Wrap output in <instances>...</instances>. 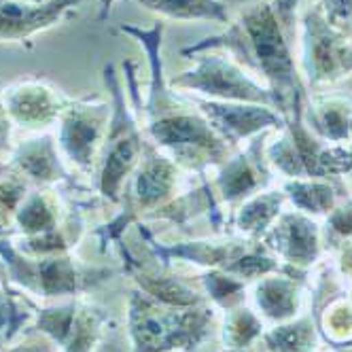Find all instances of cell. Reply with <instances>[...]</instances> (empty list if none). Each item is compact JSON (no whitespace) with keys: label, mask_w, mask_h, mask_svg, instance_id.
I'll return each instance as SVG.
<instances>
[{"label":"cell","mask_w":352,"mask_h":352,"mask_svg":"<svg viewBox=\"0 0 352 352\" xmlns=\"http://www.w3.org/2000/svg\"><path fill=\"white\" fill-rule=\"evenodd\" d=\"M255 304L267 320H291L299 310V285L295 276H263L255 287Z\"/></svg>","instance_id":"obj_21"},{"label":"cell","mask_w":352,"mask_h":352,"mask_svg":"<svg viewBox=\"0 0 352 352\" xmlns=\"http://www.w3.org/2000/svg\"><path fill=\"white\" fill-rule=\"evenodd\" d=\"M263 242L276 250L287 263L306 267L316 261L320 253V232L318 225L304 212H280L272 228L265 232Z\"/></svg>","instance_id":"obj_16"},{"label":"cell","mask_w":352,"mask_h":352,"mask_svg":"<svg viewBox=\"0 0 352 352\" xmlns=\"http://www.w3.org/2000/svg\"><path fill=\"white\" fill-rule=\"evenodd\" d=\"M30 185L32 183L26 176H21L11 166H7L0 172V230L13 225L19 206L23 204V199H26V195L32 189Z\"/></svg>","instance_id":"obj_27"},{"label":"cell","mask_w":352,"mask_h":352,"mask_svg":"<svg viewBox=\"0 0 352 352\" xmlns=\"http://www.w3.org/2000/svg\"><path fill=\"white\" fill-rule=\"evenodd\" d=\"M13 121L7 113L5 98H3V87H0V157L11 155L13 151Z\"/></svg>","instance_id":"obj_32"},{"label":"cell","mask_w":352,"mask_h":352,"mask_svg":"<svg viewBox=\"0 0 352 352\" xmlns=\"http://www.w3.org/2000/svg\"><path fill=\"white\" fill-rule=\"evenodd\" d=\"M70 219L62 197L54 187H36L23 199L15 214V230L19 238H32L43 236L60 230L62 225Z\"/></svg>","instance_id":"obj_19"},{"label":"cell","mask_w":352,"mask_h":352,"mask_svg":"<svg viewBox=\"0 0 352 352\" xmlns=\"http://www.w3.org/2000/svg\"><path fill=\"white\" fill-rule=\"evenodd\" d=\"M138 5L172 21H214L228 26L232 19L223 0H138Z\"/></svg>","instance_id":"obj_22"},{"label":"cell","mask_w":352,"mask_h":352,"mask_svg":"<svg viewBox=\"0 0 352 352\" xmlns=\"http://www.w3.org/2000/svg\"><path fill=\"white\" fill-rule=\"evenodd\" d=\"M217 312L204 301L199 306H168L132 291L128 299V333L132 352H189L202 344L214 324Z\"/></svg>","instance_id":"obj_3"},{"label":"cell","mask_w":352,"mask_h":352,"mask_svg":"<svg viewBox=\"0 0 352 352\" xmlns=\"http://www.w3.org/2000/svg\"><path fill=\"white\" fill-rule=\"evenodd\" d=\"M0 261L13 285L41 299H68L113 276V270L83 265L70 253L26 255L7 238H0Z\"/></svg>","instance_id":"obj_5"},{"label":"cell","mask_w":352,"mask_h":352,"mask_svg":"<svg viewBox=\"0 0 352 352\" xmlns=\"http://www.w3.org/2000/svg\"><path fill=\"white\" fill-rule=\"evenodd\" d=\"M299 74L308 89L331 85L352 72V36L327 19L322 7L299 9Z\"/></svg>","instance_id":"obj_7"},{"label":"cell","mask_w":352,"mask_h":352,"mask_svg":"<svg viewBox=\"0 0 352 352\" xmlns=\"http://www.w3.org/2000/svg\"><path fill=\"white\" fill-rule=\"evenodd\" d=\"M28 318V312H21L15 301L7 295V291L0 285V331L5 333L7 340H11L17 331L19 327L26 322Z\"/></svg>","instance_id":"obj_29"},{"label":"cell","mask_w":352,"mask_h":352,"mask_svg":"<svg viewBox=\"0 0 352 352\" xmlns=\"http://www.w3.org/2000/svg\"><path fill=\"white\" fill-rule=\"evenodd\" d=\"M183 170L146 138L144 153L121 193L123 212L102 230L104 242L117 240L130 223L148 219L157 208L174 199Z\"/></svg>","instance_id":"obj_8"},{"label":"cell","mask_w":352,"mask_h":352,"mask_svg":"<svg viewBox=\"0 0 352 352\" xmlns=\"http://www.w3.org/2000/svg\"><path fill=\"white\" fill-rule=\"evenodd\" d=\"M304 123L322 142H352V98L333 91H316L306 96L301 109Z\"/></svg>","instance_id":"obj_17"},{"label":"cell","mask_w":352,"mask_h":352,"mask_svg":"<svg viewBox=\"0 0 352 352\" xmlns=\"http://www.w3.org/2000/svg\"><path fill=\"white\" fill-rule=\"evenodd\" d=\"M83 0H52L28 7L15 0H0V43H30L36 34L52 30L68 15L77 13Z\"/></svg>","instance_id":"obj_14"},{"label":"cell","mask_w":352,"mask_h":352,"mask_svg":"<svg viewBox=\"0 0 352 352\" xmlns=\"http://www.w3.org/2000/svg\"><path fill=\"white\" fill-rule=\"evenodd\" d=\"M119 250H121L125 270L130 272L134 283L138 285V291H142L144 295L162 301V304L183 306V308L199 306V304H204V301H208V297L199 295L193 287H189L183 278H179V276L170 274L164 265L162 267L142 265L138 259H134L128 250L123 248V244H119Z\"/></svg>","instance_id":"obj_18"},{"label":"cell","mask_w":352,"mask_h":352,"mask_svg":"<svg viewBox=\"0 0 352 352\" xmlns=\"http://www.w3.org/2000/svg\"><path fill=\"white\" fill-rule=\"evenodd\" d=\"M121 34L132 36L146 54L148 91L142 109L140 125L144 136L164 155H168L183 172L204 176L210 168H219L236 151L225 142L191 100L170 87L162 58L164 23L140 28L134 23H121Z\"/></svg>","instance_id":"obj_2"},{"label":"cell","mask_w":352,"mask_h":352,"mask_svg":"<svg viewBox=\"0 0 352 352\" xmlns=\"http://www.w3.org/2000/svg\"><path fill=\"white\" fill-rule=\"evenodd\" d=\"M111 121V100H70L58 121L56 140L70 168L91 172L98 166Z\"/></svg>","instance_id":"obj_9"},{"label":"cell","mask_w":352,"mask_h":352,"mask_svg":"<svg viewBox=\"0 0 352 352\" xmlns=\"http://www.w3.org/2000/svg\"><path fill=\"white\" fill-rule=\"evenodd\" d=\"M115 3H119V0H100V15H98L100 21H104L111 15V9Z\"/></svg>","instance_id":"obj_34"},{"label":"cell","mask_w":352,"mask_h":352,"mask_svg":"<svg viewBox=\"0 0 352 352\" xmlns=\"http://www.w3.org/2000/svg\"><path fill=\"white\" fill-rule=\"evenodd\" d=\"M104 85L111 94V121L98 157L96 187L107 202L121 204V193L142 160L146 136L140 119L125 100L113 64L104 66Z\"/></svg>","instance_id":"obj_4"},{"label":"cell","mask_w":352,"mask_h":352,"mask_svg":"<svg viewBox=\"0 0 352 352\" xmlns=\"http://www.w3.org/2000/svg\"><path fill=\"white\" fill-rule=\"evenodd\" d=\"M270 140V132H263L248 140L246 148H238L236 153L217 168V176L212 181L217 199L223 204L236 206L242 204L246 197L255 195L270 187L272 172L270 162L265 157V144Z\"/></svg>","instance_id":"obj_13"},{"label":"cell","mask_w":352,"mask_h":352,"mask_svg":"<svg viewBox=\"0 0 352 352\" xmlns=\"http://www.w3.org/2000/svg\"><path fill=\"white\" fill-rule=\"evenodd\" d=\"M316 3L322 7L327 19H329L336 28L350 34V0H316Z\"/></svg>","instance_id":"obj_30"},{"label":"cell","mask_w":352,"mask_h":352,"mask_svg":"<svg viewBox=\"0 0 352 352\" xmlns=\"http://www.w3.org/2000/svg\"><path fill=\"white\" fill-rule=\"evenodd\" d=\"M261 336H263V322L253 310H248L244 306L228 310L223 324L225 348H230L232 352H244Z\"/></svg>","instance_id":"obj_25"},{"label":"cell","mask_w":352,"mask_h":352,"mask_svg":"<svg viewBox=\"0 0 352 352\" xmlns=\"http://www.w3.org/2000/svg\"><path fill=\"white\" fill-rule=\"evenodd\" d=\"M299 9L301 0H253L232 15L228 28L181 49L191 58L199 52H223L263 83L287 119L306 96L299 74Z\"/></svg>","instance_id":"obj_1"},{"label":"cell","mask_w":352,"mask_h":352,"mask_svg":"<svg viewBox=\"0 0 352 352\" xmlns=\"http://www.w3.org/2000/svg\"><path fill=\"white\" fill-rule=\"evenodd\" d=\"M283 191L293 206L308 217L329 214L338 206V189L329 179H291Z\"/></svg>","instance_id":"obj_23"},{"label":"cell","mask_w":352,"mask_h":352,"mask_svg":"<svg viewBox=\"0 0 352 352\" xmlns=\"http://www.w3.org/2000/svg\"><path fill=\"white\" fill-rule=\"evenodd\" d=\"M5 352H58V346L49 338L36 333V336H28L26 340L17 342L15 346L7 348Z\"/></svg>","instance_id":"obj_33"},{"label":"cell","mask_w":352,"mask_h":352,"mask_svg":"<svg viewBox=\"0 0 352 352\" xmlns=\"http://www.w3.org/2000/svg\"><path fill=\"white\" fill-rule=\"evenodd\" d=\"M327 225L331 228L333 234L338 236H352V199L346 202L344 206H336L329 212V219H327Z\"/></svg>","instance_id":"obj_31"},{"label":"cell","mask_w":352,"mask_h":352,"mask_svg":"<svg viewBox=\"0 0 352 352\" xmlns=\"http://www.w3.org/2000/svg\"><path fill=\"white\" fill-rule=\"evenodd\" d=\"M324 333L333 342H348L352 338V306H348L346 301H338L331 308H327Z\"/></svg>","instance_id":"obj_28"},{"label":"cell","mask_w":352,"mask_h":352,"mask_svg":"<svg viewBox=\"0 0 352 352\" xmlns=\"http://www.w3.org/2000/svg\"><path fill=\"white\" fill-rule=\"evenodd\" d=\"M350 34H352V0H350Z\"/></svg>","instance_id":"obj_36"},{"label":"cell","mask_w":352,"mask_h":352,"mask_svg":"<svg viewBox=\"0 0 352 352\" xmlns=\"http://www.w3.org/2000/svg\"><path fill=\"white\" fill-rule=\"evenodd\" d=\"M259 340L267 352H312L316 344V327L312 316L287 320L263 333Z\"/></svg>","instance_id":"obj_24"},{"label":"cell","mask_w":352,"mask_h":352,"mask_svg":"<svg viewBox=\"0 0 352 352\" xmlns=\"http://www.w3.org/2000/svg\"><path fill=\"white\" fill-rule=\"evenodd\" d=\"M285 199L287 193L278 189H263L246 197L236 208V230L248 240H259L261 236H265L274 221L280 217Z\"/></svg>","instance_id":"obj_20"},{"label":"cell","mask_w":352,"mask_h":352,"mask_svg":"<svg viewBox=\"0 0 352 352\" xmlns=\"http://www.w3.org/2000/svg\"><path fill=\"white\" fill-rule=\"evenodd\" d=\"M3 98L15 128L32 134L47 132L58 125L62 113L72 100L60 87L45 79L15 81L3 87Z\"/></svg>","instance_id":"obj_11"},{"label":"cell","mask_w":352,"mask_h":352,"mask_svg":"<svg viewBox=\"0 0 352 352\" xmlns=\"http://www.w3.org/2000/svg\"><path fill=\"white\" fill-rule=\"evenodd\" d=\"M185 96L204 113V117L210 121L219 136L234 151H238L242 142L253 140L263 132H280L287 125V119L272 107L246 102H217V100H206L189 94Z\"/></svg>","instance_id":"obj_12"},{"label":"cell","mask_w":352,"mask_h":352,"mask_svg":"<svg viewBox=\"0 0 352 352\" xmlns=\"http://www.w3.org/2000/svg\"><path fill=\"white\" fill-rule=\"evenodd\" d=\"M15 3L28 5V7H41V5H47V3H52V0H15Z\"/></svg>","instance_id":"obj_35"},{"label":"cell","mask_w":352,"mask_h":352,"mask_svg":"<svg viewBox=\"0 0 352 352\" xmlns=\"http://www.w3.org/2000/svg\"><path fill=\"white\" fill-rule=\"evenodd\" d=\"M9 166L38 187H54L70 179V166L62 155L56 136L49 132L13 144Z\"/></svg>","instance_id":"obj_15"},{"label":"cell","mask_w":352,"mask_h":352,"mask_svg":"<svg viewBox=\"0 0 352 352\" xmlns=\"http://www.w3.org/2000/svg\"><path fill=\"white\" fill-rule=\"evenodd\" d=\"M107 314L79 299L34 308V331L62 352H94L102 340Z\"/></svg>","instance_id":"obj_10"},{"label":"cell","mask_w":352,"mask_h":352,"mask_svg":"<svg viewBox=\"0 0 352 352\" xmlns=\"http://www.w3.org/2000/svg\"><path fill=\"white\" fill-rule=\"evenodd\" d=\"M193 64L168 79L170 87L217 102L263 104L278 111L274 94L223 52H199ZM280 113V111H278Z\"/></svg>","instance_id":"obj_6"},{"label":"cell","mask_w":352,"mask_h":352,"mask_svg":"<svg viewBox=\"0 0 352 352\" xmlns=\"http://www.w3.org/2000/svg\"><path fill=\"white\" fill-rule=\"evenodd\" d=\"M202 285L206 289L208 301L212 299V304L217 308H223L225 312L242 306L244 293H246V280L238 278L234 274L221 272V270H210L202 276Z\"/></svg>","instance_id":"obj_26"}]
</instances>
